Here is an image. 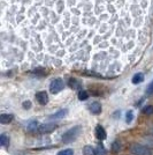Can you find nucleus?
<instances>
[{
  "label": "nucleus",
  "instance_id": "obj_10",
  "mask_svg": "<svg viewBox=\"0 0 153 155\" xmlns=\"http://www.w3.org/2000/svg\"><path fill=\"white\" fill-rule=\"evenodd\" d=\"M0 143L2 147H8L9 143H11V140H9V137L7 136L6 133H2L0 136Z\"/></svg>",
  "mask_w": 153,
  "mask_h": 155
},
{
  "label": "nucleus",
  "instance_id": "obj_21",
  "mask_svg": "<svg viewBox=\"0 0 153 155\" xmlns=\"http://www.w3.org/2000/svg\"><path fill=\"white\" fill-rule=\"evenodd\" d=\"M126 117H127V118H126V122H127L128 124L131 123V122H133V118H134V112H133L131 110H130V111H128L127 116Z\"/></svg>",
  "mask_w": 153,
  "mask_h": 155
},
{
  "label": "nucleus",
  "instance_id": "obj_5",
  "mask_svg": "<svg viewBox=\"0 0 153 155\" xmlns=\"http://www.w3.org/2000/svg\"><path fill=\"white\" fill-rule=\"evenodd\" d=\"M36 100H37V102L39 104H42V105H45V104L48 103V95H47V93L46 91H38L37 94H36Z\"/></svg>",
  "mask_w": 153,
  "mask_h": 155
},
{
  "label": "nucleus",
  "instance_id": "obj_2",
  "mask_svg": "<svg viewBox=\"0 0 153 155\" xmlns=\"http://www.w3.org/2000/svg\"><path fill=\"white\" fill-rule=\"evenodd\" d=\"M131 154L134 155H152L153 152L150 147H147L145 145H140V143H135L131 146Z\"/></svg>",
  "mask_w": 153,
  "mask_h": 155
},
{
  "label": "nucleus",
  "instance_id": "obj_9",
  "mask_svg": "<svg viewBox=\"0 0 153 155\" xmlns=\"http://www.w3.org/2000/svg\"><path fill=\"white\" fill-rule=\"evenodd\" d=\"M14 119V116L12 114H2L0 116V123L1 124H9L12 123Z\"/></svg>",
  "mask_w": 153,
  "mask_h": 155
},
{
  "label": "nucleus",
  "instance_id": "obj_14",
  "mask_svg": "<svg viewBox=\"0 0 153 155\" xmlns=\"http://www.w3.org/2000/svg\"><path fill=\"white\" fill-rule=\"evenodd\" d=\"M120 150H121V143H120V141H117V140L113 141V143H112V152L116 154Z\"/></svg>",
  "mask_w": 153,
  "mask_h": 155
},
{
  "label": "nucleus",
  "instance_id": "obj_24",
  "mask_svg": "<svg viewBox=\"0 0 153 155\" xmlns=\"http://www.w3.org/2000/svg\"><path fill=\"white\" fill-rule=\"evenodd\" d=\"M151 133H152V134H153V127H152V129H151Z\"/></svg>",
  "mask_w": 153,
  "mask_h": 155
},
{
  "label": "nucleus",
  "instance_id": "obj_13",
  "mask_svg": "<svg viewBox=\"0 0 153 155\" xmlns=\"http://www.w3.org/2000/svg\"><path fill=\"white\" fill-rule=\"evenodd\" d=\"M143 80H144V74H143V73H137V74H135L134 78H133V84H140V82H143Z\"/></svg>",
  "mask_w": 153,
  "mask_h": 155
},
{
  "label": "nucleus",
  "instance_id": "obj_7",
  "mask_svg": "<svg viewBox=\"0 0 153 155\" xmlns=\"http://www.w3.org/2000/svg\"><path fill=\"white\" fill-rule=\"evenodd\" d=\"M68 114V109H61V110H58L57 112L52 114L51 116L48 117L51 120H55V119H62L64 117L67 116Z\"/></svg>",
  "mask_w": 153,
  "mask_h": 155
},
{
  "label": "nucleus",
  "instance_id": "obj_15",
  "mask_svg": "<svg viewBox=\"0 0 153 155\" xmlns=\"http://www.w3.org/2000/svg\"><path fill=\"white\" fill-rule=\"evenodd\" d=\"M68 84H69L70 88H73V89H80L81 88V84L77 80H75V79H70Z\"/></svg>",
  "mask_w": 153,
  "mask_h": 155
},
{
  "label": "nucleus",
  "instance_id": "obj_22",
  "mask_svg": "<svg viewBox=\"0 0 153 155\" xmlns=\"http://www.w3.org/2000/svg\"><path fill=\"white\" fill-rule=\"evenodd\" d=\"M153 94V80L151 81V84L147 86L146 89V95H152Z\"/></svg>",
  "mask_w": 153,
  "mask_h": 155
},
{
  "label": "nucleus",
  "instance_id": "obj_12",
  "mask_svg": "<svg viewBox=\"0 0 153 155\" xmlns=\"http://www.w3.org/2000/svg\"><path fill=\"white\" fill-rule=\"evenodd\" d=\"M83 155H97L96 148H93V147H92V146H90V145H86V146H84Z\"/></svg>",
  "mask_w": 153,
  "mask_h": 155
},
{
  "label": "nucleus",
  "instance_id": "obj_3",
  "mask_svg": "<svg viewBox=\"0 0 153 155\" xmlns=\"http://www.w3.org/2000/svg\"><path fill=\"white\" fill-rule=\"evenodd\" d=\"M64 88V84L62 81V79L57 78L54 80H52V82L50 84V91L52 94H58Z\"/></svg>",
  "mask_w": 153,
  "mask_h": 155
},
{
  "label": "nucleus",
  "instance_id": "obj_20",
  "mask_svg": "<svg viewBox=\"0 0 153 155\" xmlns=\"http://www.w3.org/2000/svg\"><path fill=\"white\" fill-rule=\"evenodd\" d=\"M143 114H145V115H153V105H146L143 109Z\"/></svg>",
  "mask_w": 153,
  "mask_h": 155
},
{
  "label": "nucleus",
  "instance_id": "obj_16",
  "mask_svg": "<svg viewBox=\"0 0 153 155\" xmlns=\"http://www.w3.org/2000/svg\"><path fill=\"white\" fill-rule=\"evenodd\" d=\"M88 98H89V94H88V91H78V100H80V101H86Z\"/></svg>",
  "mask_w": 153,
  "mask_h": 155
},
{
  "label": "nucleus",
  "instance_id": "obj_17",
  "mask_svg": "<svg viewBox=\"0 0 153 155\" xmlns=\"http://www.w3.org/2000/svg\"><path fill=\"white\" fill-rule=\"evenodd\" d=\"M96 153H97V155H105V154H106V149H105V147L102 146L101 143L97 145V147H96Z\"/></svg>",
  "mask_w": 153,
  "mask_h": 155
},
{
  "label": "nucleus",
  "instance_id": "obj_8",
  "mask_svg": "<svg viewBox=\"0 0 153 155\" xmlns=\"http://www.w3.org/2000/svg\"><path fill=\"white\" fill-rule=\"evenodd\" d=\"M101 104L99 102H93V103L90 104V111L93 114V115H99L101 112Z\"/></svg>",
  "mask_w": 153,
  "mask_h": 155
},
{
  "label": "nucleus",
  "instance_id": "obj_6",
  "mask_svg": "<svg viewBox=\"0 0 153 155\" xmlns=\"http://www.w3.org/2000/svg\"><path fill=\"white\" fill-rule=\"evenodd\" d=\"M95 134H96L97 139L99 140H105L107 138V133H106V130L102 127L101 125H97L96 130H95Z\"/></svg>",
  "mask_w": 153,
  "mask_h": 155
},
{
  "label": "nucleus",
  "instance_id": "obj_18",
  "mask_svg": "<svg viewBox=\"0 0 153 155\" xmlns=\"http://www.w3.org/2000/svg\"><path fill=\"white\" fill-rule=\"evenodd\" d=\"M144 141H145V146L147 145V147H153V136H147L144 138Z\"/></svg>",
  "mask_w": 153,
  "mask_h": 155
},
{
  "label": "nucleus",
  "instance_id": "obj_1",
  "mask_svg": "<svg viewBox=\"0 0 153 155\" xmlns=\"http://www.w3.org/2000/svg\"><path fill=\"white\" fill-rule=\"evenodd\" d=\"M82 133V126L76 125V126H73L71 129L67 130L62 136V141L64 143H70V142L75 141L77 138L80 137V134Z\"/></svg>",
  "mask_w": 153,
  "mask_h": 155
},
{
  "label": "nucleus",
  "instance_id": "obj_11",
  "mask_svg": "<svg viewBox=\"0 0 153 155\" xmlns=\"http://www.w3.org/2000/svg\"><path fill=\"white\" fill-rule=\"evenodd\" d=\"M39 125H40V124H39L37 120H32V122H30V123L28 124V127H27V129H28L29 132H37Z\"/></svg>",
  "mask_w": 153,
  "mask_h": 155
},
{
  "label": "nucleus",
  "instance_id": "obj_4",
  "mask_svg": "<svg viewBox=\"0 0 153 155\" xmlns=\"http://www.w3.org/2000/svg\"><path fill=\"white\" fill-rule=\"evenodd\" d=\"M57 127L58 125L55 123H44L39 125L37 132L39 134H48V133H52L54 130H57Z\"/></svg>",
  "mask_w": 153,
  "mask_h": 155
},
{
  "label": "nucleus",
  "instance_id": "obj_19",
  "mask_svg": "<svg viewBox=\"0 0 153 155\" xmlns=\"http://www.w3.org/2000/svg\"><path fill=\"white\" fill-rule=\"evenodd\" d=\"M58 155H74V149L71 148H66V149H62V150H60Z\"/></svg>",
  "mask_w": 153,
  "mask_h": 155
},
{
  "label": "nucleus",
  "instance_id": "obj_23",
  "mask_svg": "<svg viewBox=\"0 0 153 155\" xmlns=\"http://www.w3.org/2000/svg\"><path fill=\"white\" fill-rule=\"evenodd\" d=\"M22 107H23V109L29 110L31 108V102H30V101H24V102L22 103Z\"/></svg>",
  "mask_w": 153,
  "mask_h": 155
}]
</instances>
